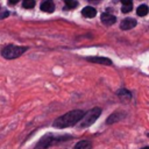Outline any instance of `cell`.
Listing matches in <instances>:
<instances>
[{
  "mask_svg": "<svg viewBox=\"0 0 149 149\" xmlns=\"http://www.w3.org/2000/svg\"><path fill=\"white\" fill-rule=\"evenodd\" d=\"M116 21V17L112 14H108V13H102L101 14V22L105 23L106 26H111L113 23H115Z\"/></svg>",
  "mask_w": 149,
  "mask_h": 149,
  "instance_id": "obj_9",
  "label": "cell"
},
{
  "mask_svg": "<svg viewBox=\"0 0 149 149\" xmlns=\"http://www.w3.org/2000/svg\"><path fill=\"white\" fill-rule=\"evenodd\" d=\"M86 61L91 63L101 64V65H113V62L109 58L102 57V56H90V57H86Z\"/></svg>",
  "mask_w": 149,
  "mask_h": 149,
  "instance_id": "obj_6",
  "label": "cell"
},
{
  "mask_svg": "<svg viewBox=\"0 0 149 149\" xmlns=\"http://www.w3.org/2000/svg\"><path fill=\"white\" fill-rule=\"evenodd\" d=\"M90 1H98V0H90Z\"/></svg>",
  "mask_w": 149,
  "mask_h": 149,
  "instance_id": "obj_21",
  "label": "cell"
},
{
  "mask_svg": "<svg viewBox=\"0 0 149 149\" xmlns=\"http://www.w3.org/2000/svg\"><path fill=\"white\" fill-rule=\"evenodd\" d=\"M85 113L86 112H84L83 109L70 111V112L58 116L52 122V127L56 128V129H64V128H68V127H72L74 125H77L78 122H80V120L83 119Z\"/></svg>",
  "mask_w": 149,
  "mask_h": 149,
  "instance_id": "obj_1",
  "label": "cell"
},
{
  "mask_svg": "<svg viewBox=\"0 0 149 149\" xmlns=\"http://www.w3.org/2000/svg\"><path fill=\"white\" fill-rule=\"evenodd\" d=\"M101 108L100 107H93L91 108L90 111H87L85 113V115L83 116V119L80 120L79 122V127L80 128H87L90 126H92L97 120L98 118L101 115Z\"/></svg>",
  "mask_w": 149,
  "mask_h": 149,
  "instance_id": "obj_3",
  "label": "cell"
},
{
  "mask_svg": "<svg viewBox=\"0 0 149 149\" xmlns=\"http://www.w3.org/2000/svg\"><path fill=\"white\" fill-rule=\"evenodd\" d=\"M148 12H149V8H148L147 5H141V6H139L137 9H136V13H137L139 16H144V15L148 14Z\"/></svg>",
  "mask_w": 149,
  "mask_h": 149,
  "instance_id": "obj_13",
  "label": "cell"
},
{
  "mask_svg": "<svg viewBox=\"0 0 149 149\" xmlns=\"http://www.w3.org/2000/svg\"><path fill=\"white\" fill-rule=\"evenodd\" d=\"M81 14H83L85 17H88V19H91V17H94V16H95V14H97V10H95V8H93V7H91V6H87V7L83 8V10H81Z\"/></svg>",
  "mask_w": 149,
  "mask_h": 149,
  "instance_id": "obj_12",
  "label": "cell"
},
{
  "mask_svg": "<svg viewBox=\"0 0 149 149\" xmlns=\"http://www.w3.org/2000/svg\"><path fill=\"white\" fill-rule=\"evenodd\" d=\"M64 2H65V7L69 8V9L76 8L78 6V2L76 0H64Z\"/></svg>",
  "mask_w": 149,
  "mask_h": 149,
  "instance_id": "obj_14",
  "label": "cell"
},
{
  "mask_svg": "<svg viewBox=\"0 0 149 149\" xmlns=\"http://www.w3.org/2000/svg\"><path fill=\"white\" fill-rule=\"evenodd\" d=\"M136 20L135 19H132V17H126V19H123L122 21H121V23H120V28L122 29V30H129V29H132V28H134L135 26H136Z\"/></svg>",
  "mask_w": 149,
  "mask_h": 149,
  "instance_id": "obj_8",
  "label": "cell"
},
{
  "mask_svg": "<svg viewBox=\"0 0 149 149\" xmlns=\"http://www.w3.org/2000/svg\"><path fill=\"white\" fill-rule=\"evenodd\" d=\"M116 95H118L119 99H120L121 101H123V102H128V101H130L132 98H133L132 92L128 91L127 88H120V90H118Z\"/></svg>",
  "mask_w": 149,
  "mask_h": 149,
  "instance_id": "obj_7",
  "label": "cell"
},
{
  "mask_svg": "<svg viewBox=\"0 0 149 149\" xmlns=\"http://www.w3.org/2000/svg\"><path fill=\"white\" fill-rule=\"evenodd\" d=\"M123 5H132V0H121Z\"/></svg>",
  "mask_w": 149,
  "mask_h": 149,
  "instance_id": "obj_17",
  "label": "cell"
},
{
  "mask_svg": "<svg viewBox=\"0 0 149 149\" xmlns=\"http://www.w3.org/2000/svg\"><path fill=\"white\" fill-rule=\"evenodd\" d=\"M73 149H92V142L88 140H80L74 144Z\"/></svg>",
  "mask_w": 149,
  "mask_h": 149,
  "instance_id": "obj_11",
  "label": "cell"
},
{
  "mask_svg": "<svg viewBox=\"0 0 149 149\" xmlns=\"http://www.w3.org/2000/svg\"><path fill=\"white\" fill-rule=\"evenodd\" d=\"M23 8H33L35 6V0H23Z\"/></svg>",
  "mask_w": 149,
  "mask_h": 149,
  "instance_id": "obj_15",
  "label": "cell"
},
{
  "mask_svg": "<svg viewBox=\"0 0 149 149\" xmlns=\"http://www.w3.org/2000/svg\"><path fill=\"white\" fill-rule=\"evenodd\" d=\"M41 9L43 12H47V13H52L55 10V5L51 0H45L41 3Z\"/></svg>",
  "mask_w": 149,
  "mask_h": 149,
  "instance_id": "obj_10",
  "label": "cell"
},
{
  "mask_svg": "<svg viewBox=\"0 0 149 149\" xmlns=\"http://www.w3.org/2000/svg\"><path fill=\"white\" fill-rule=\"evenodd\" d=\"M141 149H149V147H148V146H147V147H142Z\"/></svg>",
  "mask_w": 149,
  "mask_h": 149,
  "instance_id": "obj_20",
  "label": "cell"
},
{
  "mask_svg": "<svg viewBox=\"0 0 149 149\" xmlns=\"http://www.w3.org/2000/svg\"><path fill=\"white\" fill-rule=\"evenodd\" d=\"M126 116H127L126 112H123V111H115V112H113L112 114H109L107 116L105 122H106V125H113L115 122H119V121L123 120Z\"/></svg>",
  "mask_w": 149,
  "mask_h": 149,
  "instance_id": "obj_5",
  "label": "cell"
},
{
  "mask_svg": "<svg viewBox=\"0 0 149 149\" xmlns=\"http://www.w3.org/2000/svg\"><path fill=\"white\" fill-rule=\"evenodd\" d=\"M9 15V13L8 12H3L2 13V15H0V19H3V17H6V16H8Z\"/></svg>",
  "mask_w": 149,
  "mask_h": 149,
  "instance_id": "obj_18",
  "label": "cell"
},
{
  "mask_svg": "<svg viewBox=\"0 0 149 149\" xmlns=\"http://www.w3.org/2000/svg\"><path fill=\"white\" fill-rule=\"evenodd\" d=\"M20 0H8V3H10V5H15V3H17Z\"/></svg>",
  "mask_w": 149,
  "mask_h": 149,
  "instance_id": "obj_19",
  "label": "cell"
},
{
  "mask_svg": "<svg viewBox=\"0 0 149 149\" xmlns=\"http://www.w3.org/2000/svg\"><path fill=\"white\" fill-rule=\"evenodd\" d=\"M132 5H123V7L121 8V10L123 12V13H128V12H130L132 10Z\"/></svg>",
  "mask_w": 149,
  "mask_h": 149,
  "instance_id": "obj_16",
  "label": "cell"
},
{
  "mask_svg": "<svg viewBox=\"0 0 149 149\" xmlns=\"http://www.w3.org/2000/svg\"><path fill=\"white\" fill-rule=\"evenodd\" d=\"M70 139H72L71 135H54L51 133H48L38 140V142L36 143L34 149H49L50 147L58 144L61 142L69 141Z\"/></svg>",
  "mask_w": 149,
  "mask_h": 149,
  "instance_id": "obj_2",
  "label": "cell"
},
{
  "mask_svg": "<svg viewBox=\"0 0 149 149\" xmlns=\"http://www.w3.org/2000/svg\"><path fill=\"white\" fill-rule=\"evenodd\" d=\"M27 47H21V45H14V44H8L1 50V55L6 59H14L20 57L22 54L27 51Z\"/></svg>",
  "mask_w": 149,
  "mask_h": 149,
  "instance_id": "obj_4",
  "label": "cell"
},
{
  "mask_svg": "<svg viewBox=\"0 0 149 149\" xmlns=\"http://www.w3.org/2000/svg\"><path fill=\"white\" fill-rule=\"evenodd\" d=\"M147 136H148V137H149V133H148V134H147Z\"/></svg>",
  "mask_w": 149,
  "mask_h": 149,
  "instance_id": "obj_22",
  "label": "cell"
}]
</instances>
